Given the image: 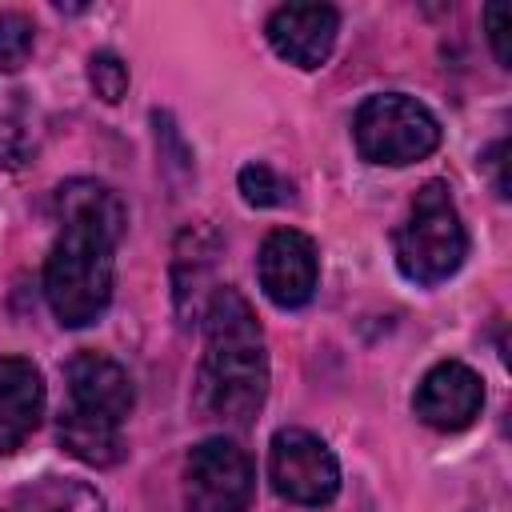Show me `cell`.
I'll list each match as a JSON object with an SVG mask.
<instances>
[{"label":"cell","mask_w":512,"mask_h":512,"mask_svg":"<svg viewBox=\"0 0 512 512\" xmlns=\"http://www.w3.org/2000/svg\"><path fill=\"white\" fill-rule=\"evenodd\" d=\"M60 236L44 260V300L60 328H88L112 304L116 244L128 228L124 200L88 176L56 188Z\"/></svg>","instance_id":"6da1fadb"},{"label":"cell","mask_w":512,"mask_h":512,"mask_svg":"<svg viewBox=\"0 0 512 512\" xmlns=\"http://www.w3.org/2000/svg\"><path fill=\"white\" fill-rule=\"evenodd\" d=\"M204 356L196 372V408L204 420L244 428L268 400V348L248 296L216 284L204 304Z\"/></svg>","instance_id":"7a4b0ae2"},{"label":"cell","mask_w":512,"mask_h":512,"mask_svg":"<svg viewBox=\"0 0 512 512\" xmlns=\"http://www.w3.org/2000/svg\"><path fill=\"white\" fill-rule=\"evenodd\" d=\"M392 256L400 276L416 288H436L460 272L468 256V232L444 180L420 184L408 216L392 232Z\"/></svg>","instance_id":"3957f363"},{"label":"cell","mask_w":512,"mask_h":512,"mask_svg":"<svg viewBox=\"0 0 512 512\" xmlns=\"http://www.w3.org/2000/svg\"><path fill=\"white\" fill-rule=\"evenodd\" d=\"M440 136L436 112L408 92H376L352 116V140L368 164H416L440 148Z\"/></svg>","instance_id":"277c9868"},{"label":"cell","mask_w":512,"mask_h":512,"mask_svg":"<svg viewBox=\"0 0 512 512\" xmlns=\"http://www.w3.org/2000/svg\"><path fill=\"white\" fill-rule=\"evenodd\" d=\"M252 496L256 468L236 440L208 436L184 456V512H248Z\"/></svg>","instance_id":"5b68a950"},{"label":"cell","mask_w":512,"mask_h":512,"mask_svg":"<svg viewBox=\"0 0 512 512\" xmlns=\"http://www.w3.org/2000/svg\"><path fill=\"white\" fill-rule=\"evenodd\" d=\"M268 480L280 500L324 508L340 496V460L308 428H280L268 444Z\"/></svg>","instance_id":"8992f818"},{"label":"cell","mask_w":512,"mask_h":512,"mask_svg":"<svg viewBox=\"0 0 512 512\" xmlns=\"http://www.w3.org/2000/svg\"><path fill=\"white\" fill-rule=\"evenodd\" d=\"M256 276L264 296L276 308H304L320 284V252L316 240L300 228H272L256 256Z\"/></svg>","instance_id":"52a82bcc"},{"label":"cell","mask_w":512,"mask_h":512,"mask_svg":"<svg viewBox=\"0 0 512 512\" xmlns=\"http://www.w3.org/2000/svg\"><path fill=\"white\" fill-rule=\"evenodd\" d=\"M480 408H484V380L464 360L432 364L412 392L416 420L436 432H464L480 416Z\"/></svg>","instance_id":"ba28073f"},{"label":"cell","mask_w":512,"mask_h":512,"mask_svg":"<svg viewBox=\"0 0 512 512\" xmlns=\"http://www.w3.org/2000/svg\"><path fill=\"white\" fill-rule=\"evenodd\" d=\"M336 32H340V12L332 4H280L264 24L272 52L304 72L320 68L332 56Z\"/></svg>","instance_id":"9c48e42d"},{"label":"cell","mask_w":512,"mask_h":512,"mask_svg":"<svg viewBox=\"0 0 512 512\" xmlns=\"http://www.w3.org/2000/svg\"><path fill=\"white\" fill-rule=\"evenodd\" d=\"M64 380H68V404L84 408V412H100L112 420H128L132 404H136V388L132 376L120 360H112L108 352H76L64 364Z\"/></svg>","instance_id":"30bf717a"},{"label":"cell","mask_w":512,"mask_h":512,"mask_svg":"<svg viewBox=\"0 0 512 512\" xmlns=\"http://www.w3.org/2000/svg\"><path fill=\"white\" fill-rule=\"evenodd\" d=\"M44 376L28 356H0V456L24 448L44 420Z\"/></svg>","instance_id":"8fae6325"},{"label":"cell","mask_w":512,"mask_h":512,"mask_svg":"<svg viewBox=\"0 0 512 512\" xmlns=\"http://www.w3.org/2000/svg\"><path fill=\"white\" fill-rule=\"evenodd\" d=\"M220 256V236L204 224H192L176 240V260H172V300L180 324H196L204 316L208 296L216 292L212 284V264Z\"/></svg>","instance_id":"7c38bea8"},{"label":"cell","mask_w":512,"mask_h":512,"mask_svg":"<svg viewBox=\"0 0 512 512\" xmlns=\"http://www.w3.org/2000/svg\"><path fill=\"white\" fill-rule=\"evenodd\" d=\"M56 440L68 456H76L80 464H92V468H112L128 456L120 420L100 416V412H84L72 404H64L56 416Z\"/></svg>","instance_id":"4fadbf2b"},{"label":"cell","mask_w":512,"mask_h":512,"mask_svg":"<svg viewBox=\"0 0 512 512\" xmlns=\"http://www.w3.org/2000/svg\"><path fill=\"white\" fill-rule=\"evenodd\" d=\"M24 512H108L96 484L80 476H40L20 492Z\"/></svg>","instance_id":"5bb4252c"},{"label":"cell","mask_w":512,"mask_h":512,"mask_svg":"<svg viewBox=\"0 0 512 512\" xmlns=\"http://www.w3.org/2000/svg\"><path fill=\"white\" fill-rule=\"evenodd\" d=\"M236 184H240L244 204H252V208H280V204L292 200V184L272 164H264V160L244 164L240 176H236Z\"/></svg>","instance_id":"9a60e30c"},{"label":"cell","mask_w":512,"mask_h":512,"mask_svg":"<svg viewBox=\"0 0 512 512\" xmlns=\"http://www.w3.org/2000/svg\"><path fill=\"white\" fill-rule=\"evenodd\" d=\"M32 44H36V24L24 12H0V72L24 68Z\"/></svg>","instance_id":"2e32d148"},{"label":"cell","mask_w":512,"mask_h":512,"mask_svg":"<svg viewBox=\"0 0 512 512\" xmlns=\"http://www.w3.org/2000/svg\"><path fill=\"white\" fill-rule=\"evenodd\" d=\"M88 84L104 104H120L128 96V64L112 48H100L88 56Z\"/></svg>","instance_id":"e0dca14e"},{"label":"cell","mask_w":512,"mask_h":512,"mask_svg":"<svg viewBox=\"0 0 512 512\" xmlns=\"http://www.w3.org/2000/svg\"><path fill=\"white\" fill-rule=\"evenodd\" d=\"M484 32H488V44H492V56L500 60V68H508L512 52H508V4L492 0L484 8Z\"/></svg>","instance_id":"ac0fdd59"},{"label":"cell","mask_w":512,"mask_h":512,"mask_svg":"<svg viewBox=\"0 0 512 512\" xmlns=\"http://www.w3.org/2000/svg\"><path fill=\"white\" fill-rule=\"evenodd\" d=\"M28 136L16 132V124H0V164L4 168H20L28 160Z\"/></svg>","instance_id":"d6986e66"},{"label":"cell","mask_w":512,"mask_h":512,"mask_svg":"<svg viewBox=\"0 0 512 512\" xmlns=\"http://www.w3.org/2000/svg\"><path fill=\"white\" fill-rule=\"evenodd\" d=\"M488 172H492V184H496V196H508V180H504V140H496L488 152H484V160H480Z\"/></svg>","instance_id":"ffe728a7"}]
</instances>
